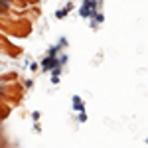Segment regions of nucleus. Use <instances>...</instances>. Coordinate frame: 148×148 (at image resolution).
Returning <instances> with one entry per match:
<instances>
[{
    "instance_id": "f257e3e1",
    "label": "nucleus",
    "mask_w": 148,
    "mask_h": 148,
    "mask_svg": "<svg viewBox=\"0 0 148 148\" xmlns=\"http://www.w3.org/2000/svg\"><path fill=\"white\" fill-rule=\"evenodd\" d=\"M69 10H71V4H67L63 10H57V18H65V14H67Z\"/></svg>"
}]
</instances>
